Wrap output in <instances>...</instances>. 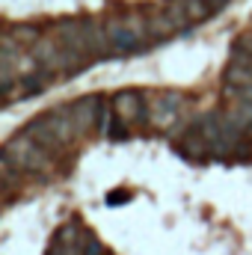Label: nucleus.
<instances>
[{
  "instance_id": "1",
  "label": "nucleus",
  "mask_w": 252,
  "mask_h": 255,
  "mask_svg": "<svg viewBox=\"0 0 252 255\" xmlns=\"http://www.w3.org/2000/svg\"><path fill=\"white\" fill-rule=\"evenodd\" d=\"M3 157L18 169V172H48L51 169V154L45 148H39L27 133L12 136L3 145Z\"/></svg>"
},
{
  "instance_id": "2",
  "label": "nucleus",
  "mask_w": 252,
  "mask_h": 255,
  "mask_svg": "<svg viewBox=\"0 0 252 255\" xmlns=\"http://www.w3.org/2000/svg\"><path fill=\"white\" fill-rule=\"evenodd\" d=\"M101 110H104V98L98 95H86V98H77L71 107H68V116L77 128V133H86L92 128H98L101 122Z\"/></svg>"
},
{
  "instance_id": "3",
  "label": "nucleus",
  "mask_w": 252,
  "mask_h": 255,
  "mask_svg": "<svg viewBox=\"0 0 252 255\" xmlns=\"http://www.w3.org/2000/svg\"><path fill=\"white\" fill-rule=\"evenodd\" d=\"M104 30H107V39H110L113 54H133V51L139 48V39L127 30L122 18H110V21L104 24Z\"/></svg>"
},
{
  "instance_id": "4",
  "label": "nucleus",
  "mask_w": 252,
  "mask_h": 255,
  "mask_svg": "<svg viewBox=\"0 0 252 255\" xmlns=\"http://www.w3.org/2000/svg\"><path fill=\"white\" fill-rule=\"evenodd\" d=\"M24 133H27V136H30V139H33L39 148H45L48 154L63 148V142L57 139V133H54V130H51V125H48V116H42V119H33L30 125L24 128Z\"/></svg>"
},
{
  "instance_id": "5",
  "label": "nucleus",
  "mask_w": 252,
  "mask_h": 255,
  "mask_svg": "<svg viewBox=\"0 0 252 255\" xmlns=\"http://www.w3.org/2000/svg\"><path fill=\"white\" fill-rule=\"evenodd\" d=\"M148 122L154 128H160V130H166V128H172L178 122V113H175V107H169L163 101V95H151L148 98Z\"/></svg>"
},
{
  "instance_id": "6",
  "label": "nucleus",
  "mask_w": 252,
  "mask_h": 255,
  "mask_svg": "<svg viewBox=\"0 0 252 255\" xmlns=\"http://www.w3.org/2000/svg\"><path fill=\"white\" fill-rule=\"evenodd\" d=\"M113 107H116V116L122 119V122H136V119H142V98L136 95V92H119L116 98H113Z\"/></svg>"
},
{
  "instance_id": "7",
  "label": "nucleus",
  "mask_w": 252,
  "mask_h": 255,
  "mask_svg": "<svg viewBox=\"0 0 252 255\" xmlns=\"http://www.w3.org/2000/svg\"><path fill=\"white\" fill-rule=\"evenodd\" d=\"M60 54H63V45H54V42H39V45H33L30 48V57H33V63L45 65L48 71L51 68H60Z\"/></svg>"
},
{
  "instance_id": "8",
  "label": "nucleus",
  "mask_w": 252,
  "mask_h": 255,
  "mask_svg": "<svg viewBox=\"0 0 252 255\" xmlns=\"http://www.w3.org/2000/svg\"><path fill=\"white\" fill-rule=\"evenodd\" d=\"M178 151L184 154V157H190V160H202V157H208L211 154V145L205 142V136L193 128V130H187V136L178 142Z\"/></svg>"
},
{
  "instance_id": "9",
  "label": "nucleus",
  "mask_w": 252,
  "mask_h": 255,
  "mask_svg": "<svg viewBox=\"0 0 252 255\" xmlns=\"http://www.w3.org/2000/svg\"><path fill=\"white\" fill-rule=\"evenodd\" d=\"M6 36H9V39H15L21 48H24V45H30V48H33V45H39V42H42V30H39V27H33V24H12Z\"/></svg>"
},
{
  "instance_id": "10",
  "label": "nucleus",
  "mask_w": 252,
  "mask_h": 255,
  "mask_svg": "<svg viewBox=\"0 0 252 255\" xmlns=\"http://www.w3.org/2000/svg\"><path fill=\"white\" fill-rule=\"evenodd\" d=\"M175 30H178V27L172 24V18H169L166 12L148 18V39H166V36H172Z\"/></svg>"
},
{
  "instance_id": "11",
  "label": "nucleus",
  "mask_w": 252,
  "mask_h": 255,
  "mask_svg": "<svg viewBox=\"0 0 252 255\" xmlns=\"http://www.w3.org/2000/svg\"><path fill=\"white\" fill-rule=\"evenodd\" d=\"M226 80H229L232 86L238 83V89H250V86H252V71L232 63V65H229V71H226Z\"/></svg>"
},
{
  "instance_id": "12",
  "label": "nucleus",
  "mask_w": 252,
  "mask_h": 255,
  "mask_svg": "<svg viewBox=\"0 0 252 255\" xmlns=\"http://www.w3.org/2000/svg\"><path fill=\"white\" fill-rule=\"evenodd\" d=\"M184 9H187L190 21H202L214 12V3L211 0H184Z\"/></svg>"
},
{
  "instance_id": "13",
  "label": "nucleus",
  "mask_w": 252,
  "mask_h": 255,
  "mask_svg": "<svg viewBox=\"0 0 252 255\" xmlns=\"http://www.w3.org/2000/svg\"><path fill=\"white\" fill-rule=\"evenodd\" d=\"M166 15L172 18V24L181 30V27H187V24H193L190 21V15H187V9H184V0H172L169 6H166Z\"/></svg>"
},
{
  "instance_id": "14",
  "label": "nucleus",
  "mask_w": 252,
  "mask_h": 255,
  "mask_svg": "<svg viewBox=\"0 0 252 255\" xmlns=\"http://www.w3.org/2000/svg\"><path fill=\"white\" fill-rule=\"evenodd\" d=\"M107 133H110V139H125V136H127V128H125V122H122L119 116H113V125H110V130H107Z\"/></svg>"
},
{
  "instance_id": "15",
  "label": "nucleus",
  "mask_w": 252,
  "mask_h": 255,
  "mask_svg": "<svg viewBox=\"0 0 252 255\" xmlns=\"http://www.w3.org/2000/svg\"><path fill=\"white\" fill-rule=\"evenodd\" d=\"M235 51H241V54L252 57V33H244V36L235 39Z\"/></svg>"
},
{
  "instance_id": "16",
  "label": "nucleus",
  "mask_w": 252,
  "mask_h": 255,
  "mask_svg": "<svg viewBox=\"0 0 252 255\" xmlns=\"http://www.w3.org/2000/svg\"><path fill=\"white\" fill-rule=\"evenodd\" d=\"M125 202H130V193H127V190L107 193V205H125Z\"/></svg>"
},
{
  "instance_id": "17",
  "label": "nucleus",
  "mask_w": 252,
  "mask_h": 255,
  "mask_svg": "<svg viewBox=\"0 0 252 255\" xmlns=\"http://www.w3.org/2000/svg\"><path fill=\"white\" fill-rule=\"evenodd\" d=\"M45 255H63V250H60L57 244H51V250H48V253H45Z\"/></svg>"
},
{
  "instance_id": "18",
  "label": "nucleus",
  "mask_w": 252,
  "mask_h": 255,
  "mask_svg": "<svg viewBox=\"0 0 252 255\" xmlns=\"http://www.w3.org/2000/svg\"><path fill=\"white\" fill-rule=\"evenodd\" d=\"M244 133H247V136H252V128H247V130H244Z\"/></svg>"
}]
</instances>
